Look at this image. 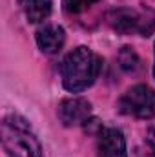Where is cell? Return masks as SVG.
<instances>
[{"label":"cell","instance_id":"6da1fadb","mask_svg":"<svg viewBox=\"0 0 155 157\" xmlns=\"http://www.w3.org/2000/svg\"><path fill=\"white\" fill-rule=\"evenodd\" d=\"M102 70V59L86 46H78L70 51L60 64L62 84L68 91L80 93L88 90Z\"/></svg>","mask_w":155,"mask_h":157},{"label":"cell","instance_id":"7a4b0ae2","mask_svg":"<svg viewBox=\"0 0 155 157\" xmlns=\"http://www.w3.org/2000/svg\"><path fill=\"white\" fill-rule=\"evenodd\" d=\"M2 144L9 157H44L37 135L18 115L2 119Z\"/></svg>","mask_w":155,"mask_h":157},{"label":"cell","instance_id":"3957f363","mask_svg":"<svg viewBox=\"0 0 155 157\" xmlns=\"http://www.w3.org/2000/svg\"><path fill=\"white\" fill-rule=\"evenodd\" d=\"M119 110L124 115L137 119L155 117V91L150 86L137 84L131 86L119 101Z\"/></svg>","mask_w":155,"mask_h":157},{"label":"cell","instance_id":"277c9868","mask_svg":"<svg viewBox=\"0 0 155 157\" xmlns=\"http://www.w3.org/2000/svg\"><path fill=\"white\" fill-rule=\"evenodd\" d=\"M91 115V104L82 97H68L59 104V119L64 126L86 124Z\"/></svg>","mask_w":155,"mask_h":157},{"label":"cell","instance_id":"5b68a950","mask_svg":"<svg viewBox=\"0 0 155 157\" xmlns=\"http://www.w3.org/2000/svg\"><path fill=\"white\" fill-rule=\"evenodd\" d=\"M148 20H144L142 15H139L135 9H117L110 15V24L113 26V29H117L119 33H141V35H148V31L152 28L146 26Z\"/></svg>","mask_w":155,"mask_h":157},{"label":"cell","instance_id":"8992f818","mask_svg":"<svg viewBox=\"0 0 155 157\" xmlns=\"http://www.w3.org/2000/svg\"><path fill=\"white\" fill-rule=\"evenodd\" d=\"M97 157H128L126 139L117 128H102L97 139Z\"/></svg>","mask_w":155,"mask_h":157},{"label":"cell","instance_id":"52a82bcc","mask_svg":"<svg viewBox=\"0 0 155 157\" xmlns=\"http://www.w3.org/2000/svg\"><path fill=\"white\" fill-rule=\"evenodd\" d=\"M64 42H66V33L57 24H47V26L40 28L37 31V44H39L40 49L44 53H47V55L59 53L62 49Z\"/></svg>","mask_w":155,"mask_h":157},{"label":"cell","instance_id":"ba28073f","mask_svg":"<svg viewBox=\"0 0 155 157\" xmlns=\"http://www.w3.org/2000/svg\"><path fill=\"white\" fill-rule=\"evenodd\" d=\"M18 6L31 24L44 22L53 9V0H18Z\"/></svg>","mask_w":155,"mask_h":157},{"label":"cell","instance_id":"9c48e42d","mask_svg":"<svg viewBox=\"0 0 155 157\" xmlns=\"http://www.w3.org/2000/svg\"><path fill=\"white\" fill-rule=\"evenodd\" d=\"M99 0H62V6L68 13L71 15H77V13H82L86 11L88 7H91L93 4H97Z\"/></svg>","mask_w":155,"mask_h":157},{"label":"cell","instance_id":"30bf717a","mask_svg":"<svg viewBox=\"0 0 155 157\" xmlns=\"http://www.w3.org/2000/svg\"><path fill=\"white\" fill-rule=\"evenodd\" d=\"M119 59H120V66L124 70H128V71H135L139 68V59H137L135 51H131L130 48H122Z\"/></svg>","mask_w":155,"mask_h":157},{"label":"cell","instance_id":"8fae6325","mask_svg":"<svg viewBox=\"0 0 155 157\" xmlns=\"http://www.w3.org/2000/svg\"><path fill=\"white\" fill-rule=\"evenodd\" d=\"M146 143H148L150 150L155 154V126H153V128H150V130L146 132Z\"/></svg>","mask_w":155,"mask_h":157},{"label":"cell","instance_id":"7c38bea8","mask_svg":"<svg viewBox=\"0 0 155 157\" xmlns=\"http://www.w3.org/2000/svg\"><path fill=\"white\" fill-rule=\"evenodd\" d=\"M153 77H155V64H153Z\"/></svg>","mask_w":155,"mask_h":157}]
</instances>
